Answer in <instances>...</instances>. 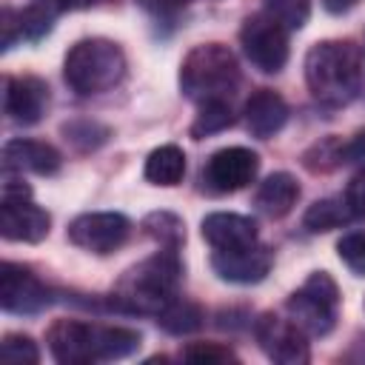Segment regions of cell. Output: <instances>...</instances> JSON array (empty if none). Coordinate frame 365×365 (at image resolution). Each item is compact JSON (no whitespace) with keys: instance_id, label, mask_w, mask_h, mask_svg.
I'll return each mask as SVG.
<instances>
[{"instance_id":"1","label":"cell","mask_w":365,"mask_h":365,"mask_svg":"<svg viewBox=\"0 0 365 365\" xmlns=\"http://www.w3.org/2000/svg\"><path fill=\"white\" fill-rule=\"evenodd\" d=\"M180 279L182 265L177 248H160L120 277L111 302L114 308H123L128 314L157 317L168 302L180 297Z\"/></svg>"},{"instance_id":"2","label":"cell","mask_w":365,"mask_h":365,"mask_svg":"<svg viewBox=\"0 0 365 365\" xmlns=\"http://www.w3.org/2000/svg\"><path fill=\"white\" fill-rule=\"evenodd\" d=\"M305 83L317 103L348 106L362 86V57L351 40H319L305 54Z\"/></svg>"},{"instance_id":"3","label":"cell","mask_w":365,"mask_h":365,"mask_svg":"<svg viewBox=\"0 0 365 365\" xmlns=\"http://www.w3.org/2000/svg\"><path fill=\"white\" fill-rule=\"evenodd\" d=\"M240 86V63L222 43H200L180 63V91L197 106L205 100H231Z\"/></svg>"},{"instance_id":"4","label":"cell","mask_w":365,"mask_h":365,"mask_svg":"<svg viewBox=\"0 0 365 365\" xmlns=\"http://www.w3.org/2000/svg\"><path fill=\"white\" fill-rule=\"evenodd\" d=\"M63 77L68 88L83 97L103 94L125 77V54L114 40L106 37L77 40L63 60Z\"/></svg>"},{"instance_id":"5","label":"cell","mask_w":365,"mask_h":365,"mask_svg":"<svg viewBox=\"0 0 365 365\" xmlns=\"http://www.w3.org/2000/svg\"><path fill=\"white\" fill-rule=\"evenodd\" d=\"M285 314L308 334L325 336L336 325L339 314V288L328 271H314L285 302Z\"/></svg>"},{"instance_id":"6","label":"cell","mask_w":365,"mask_h":365,"mask_svg":"<svg viewBox=\"0 0 365 365\" xmlns=\"http://www.w3.org/2000/svg\"><path fill=\"white\" fill-rule=\"evenodd\" d=\"M240 46L248 63L262 74H277L288 63V29L268 11L245 17L240 29Z\"/></svg>"},{"instance_id":"7","label":"cell","mask_w":365,"mask_h":365,"mask_svg":"<svg viewBox=\"0 0 365 365\" xmlns=\"http://www.w3.org/2000/svg\"><path fill=\"white\" fill-rule=\"evenodd\" d=\"M48 351L63 365L103 362V322L54 319L46 331Z\"/></svg>"},{"instance_id":"8","label":"cell","mask_w":365,"mask_h":365,"mask_svg":"<svg viewBox=\"0 0 365 365\" xmlns=\"http://www.w3.org/2000/svg\"><path fill=\"white\" fill-rule=\"evenodd\" d=\"M254 336L262 354L279 365H305L311 359L308 334L288 314H262L254 322Z\"/></svg>"},{"instance_id":"9","label":"cell","mask_w":365,"mask_h":365,"mask_svg":"<svg viewBox=\"0 0 365 365\" xmlns=\"http://www.w3.org/2000/svg\"><path fill=\"white\" fill-rule=\"evenodd\" d=\"M131 234V220L120 211H86L71 220L68 240L91 254H111L125 245Z\"/></svg>"},{"instance_id":"10","label":"cell","mask_w":365,"mask_h":365,"mask_svg":"<svg viewBox=\"0 0 365 365\" xmlns=\"http://www.w3.org/2000/svg\"><path fill=\"white\" fill-rule=\"evenodd\" d=\"M259 171V157L245 145H228L214 151L202 165V185L211 194H234L254 182Z\"/></svg>"},{"instance_id":"11","label":"cell","mask_w":365,"mask_h":365,"mask_svg":"<svg viewBox=\"0 0 365 365\" xmlns=\"http://www.w3.org/2000/svg\"><path fill=\"white\" fill-rule=\"evenodd\" d=\"M51 217L31 202V194H0V234L9 242H40Z\"/></svg>"},{"instance_id":"12","label":"cell","mask_w":365,"mask_h":365,"mask_svg":"<svg viewBox=\"0 0 365 365\" xmlns=\"http://www.w3.org/2000/svg\"><path fill=\"white\" fill-rule=\"evenodd\" d=\"M271 251L257 240L248 245L225 248V251H211V268L220 279L234 282V285H254L268 277L271 271Z\"/></svg>"},{"instance_id":"13","label":"cell","mask_w":365,"mask_h":365,"mask_svg":"<svg viewBox=\"0 0 365 365\" xmlns=\"http://www.w3.org/2000/svg\"><path fill=\"white\" fill-rule=\"evenodd\" d=\"M51 302L48 288L23 265L3 262L0 268V305L9 314H40Z\"/></svg>"},{"instance_id":"14","label":"cell","mask_w":365,"mask_h":365,"mask_svg":"<svg viewBox=\"0 0 365 365\" xmlns=\"http://www.w3.org/2000/svg\"><path fill=\"white\" fill-rule=\"evenodd\" d=\"M3 108H6L11 123L34 125V123L43 120V114L48 108V86L40 77H31V74L6 77Z\"/></svg>"},{"instance_id":"15","label":"cell","mask_w":365,"mask_h":365,"mask_svg":"<svg viewBox=\"0 0 365 365\" xmlns=\"http://www.w3.org/2000/svg\"><path fill=\"white\" fill-rule=\"evenodd\" d=\"M60 151L43 140H9L3 145V171H14V174H23V171H31V174H40V177H48V174H57L60 171Z\"/></svg>"},{"instance_id":"16","label":"cell","mask_w":365,"mask_h":365,"mask_svg":"<svg viewBox=\"0 0 365 365\" xmlns=\"http://www.w3.org/2000/svg\"><path fill=\"white\" fill-rule=\"evenodd\" d=\"M242 120H245V128L259 137V140H268L274 134L282 131V125L288 123V106L285 100L271 91V88H259L254 91L245 106H242Z\"/></svg>"},{"instance_id":"17","label":"cell","mask_w":365,"mask_h":365,"mask_svg":"<svg viewBox=\"0 0 365 365\" xmlns=\"http://www.w3.org/2000/svg\"><path fill=\"white\" fill-rule=\"evenodd\" d=\"M202 240L214 248V251H225V248H237V245H248L257 242V222L251 217L234 214V211H214L202 220Z\"/></svg>"},{"instance_id":"18","label":"cell","mask_w":365,"mask_h":365,"mask_svg":"<svg viewBox=\"0 0 365 365\" xmlns=\"http://www.w3.org/2000/svg\"><path fill=\"white\" fill-rule=\"evenodd\" d=\"M297 197H299V185L297 180L288 174V171H274L268 174L257 191H254V205L259 214L271 217V220H279L285 217L294 205H297Z\"/></svg>"},{"instance_id":"19","label":"cell","mask_w":365,"mask_h":365,"mask_svg":"<svg viewBox=\"0 0 365 365\" xmlns=\"http://www.w3.org/2000/svg\"><path fill=\"white\" fill-rule=\"evenodd\" d=\"M145 180L151 185H163V188H171L182 180L185 174V154L180 145L174 143H165L160 148H154L148 157H145V168H143Z\"/></svg>"},{"instance_id":"20","label":"cell","mask_w":365,"mask_h":365,"mask_svg":"<svg viewBox=\"0 0 365 365\" xmlns=\"http://www.w3.org/2000/svg\"><path fill=\"white\" fill-rule=\"evenodd\" d=\"M351 220H354V214L345 202V194H339V197H325V200L311 202L305 217H302V225L311 234H328L334 228L348 225Z\"/></svg>"},{"instance_id":"21","label":"cell","mask_w":365,"mask_h":365,"mask_svg":"<svg viewBox=\"0 0 365 365\" xmlns=\"http://www.w3.org/2000/svg\"><path fill=\"white\" fill-rule=\"evenodd\" d=\"M57 14H60L57 0H40V3H31L29 9H23V11H14V23H17L20 40H40V37H46L51 31Z\"/></svg>"},{"instance_id":"22","label":"cell","mask_w":365,"mask_h":365,"mask_svg":"<svg viewBox=\"0 0 365 365\" xmlns=\"http://www.w3.org/2000/svg\"><path fill=\"white\" fill-rule=\"evenodd\" d=\"M231 123H234L231 100H205V103H200V111H197V117L191 123V137L202 140V137L220 134Z\"/></svg>"},{"instance_id":"23","label":"cell","mask_w":365,"mask_h":365,"mask_svg":"<svg viewBox=\"0 0 365 365\" xmlns=\"http://www.w3.org/2000/svg\"><path fill=\"white\" fill-rule=\"evenodd\" d=\"M157 325L165 328L168 334H177V336H180V334H191V331H197V328L202 325V311H200L194 302L177 297L174 302H168V305L157 314Z\"/></svg>"},{"instance_id":"24","label":"cell","mask_w":365,"mask_h":365,"mask_svg":"<svg viewBox=\"0 0 365 365\" xmlns=\"http://www.w3.org/2000/svg\"><path fill=\"white\" fill-rule=\"evenodd\" d=\"M143 228L160 242V248H180V242H182V237H185L182 222H180L174 214H168V211H154V214H148L145 222H143Z\"/></svg>"},{"instance_id":"25","label":"cell","mask_w":365,"mask_h":365,"mask_svg":"<svg viewBox=\"0 0 365 365\" xmlns=\"http://www.w3.org/2000/svg\"><path fill=\"white\" fill-rule=\"evenodd\" d=\"M262 11L279 20L288 31H297L311 17V0H262Z\"/></svg>"},{"instance_id":"26","label":"cell","mask_w":365,"mask_h":365,"mask_svg":"<svg viewBox=\"0 0 365 365\" xmlns=\"http://www.w3.org/2000/svg\"><path fill=\"white\" fill-rule=\"evenodd\" d=\"M63 134L80 151H91V148H97V145H103L108 140V128L94 123V120H74V123L63 125Z\"/></svg>"},{"instance_id":"27","label":"cell","mask_w":365,"mask_h":365,"mask_svg":"<svg viewBox=\"0 0 365 365\" xmlns=\"http://www.w3.org/2000/svg\"><path fill=\"white\" fill-rule=\"evenodd\" d=\"M305 165L311 171H331L336 165H342V140L328 137L322 143H317L308 154H305Z\"/></svg>"},{"instance_id":"28","label":"cell","mask_w":365,"mask_h":365,"mask_svg":"<svg viewBox=\"0 0 365 365\" xmlns=\"http://www.w3.org/2000/svg\"><path fill=\"white\" fill-rule=\"evenodd\" d=\"M336 254L354 274H365V231L342 234L336 242Z\"/></svg>"},{"instance_id":"29","label":"cell","mask_w":365,"mask_h":365,"mask_svg":"<svg viewBox=\"0 0 365 365\" xmlns=\"http://www.w3.org/2000/svg\"><path fill=\"white\" fill-rule=\"evenodd\" d=\"M0 354L9 362H40L37 342L26 334H6L0 342Z\"/></svg>"},{"instance_id":"30","label":"cell","mask_w":365,"mask_h":365,"mask_svg":"<svg viewBox=\"0 0 365 365\" xmlns=\"http://www.w3.org/2000/svg\"><path fill=\"white\" fill-rule=\"evenodd\" d=\"M182 359L200 362V365H220V362H234L237 354L220 342H194L182 351Z\"/></svg>"},{"instance_id":"31","label":"cell","mask_w":365,"mask_h":365,"mask_svg":"<svg viewBox=\"0 0 365 365\" xmlns=\"http://www.w3.org/2000/svg\"><path fill=\"white\" fill-rule=\"evenodd\" d=\"M137 3L151 14L154 23H168V26H174L177 14L185 9L188 0H137Z\"/></svg>"},{"instance_id":"32","label":"cell","mask_w":365,"mask_h":365,"mask_svg":"<svg viewBox=\"0 0 365 365\" xmlns=\"http://www.w3.org/2000/svg\"><path fill=\"white\" fill-rule=\"evenodd\" d=\"M345 202H348L354 220H365V165H359L356 174L351 177L348 188H345Z\"/></svg>"},{"instance_id":"33","label":"cell","mask_w":365,"mask_h":365,"mask_svg":"<svg viewBox=\"0 0 365 365\" xmlns=\"http://www.w3.org/2000/svg\"><path fill=\"white\" fill-rule=\"evenodd\" d=\"M342 165H365V131H356L351 140H342Z\"/></svg>"},{"instance_id":"34","label":"cell","mask_w":365,"mask_h":365,"mask_svg":"<svg viewBox=\"0 0 365 365\" xmlns=\"http://www.w3.org/2000/svg\"><path fill=\"white\" fill-rule=\"evenodd\" d=\"M103 0H57L60 11H83V9H91V6H100Z\"/></svg>"},{"instance_id":"35","label":"cell","mask_w":365,"mask_h":365,"mask_svg":"<svg viewBox=\"0 0 365 365\" xmlns=\"http://www.w3.org/2000/svg\"><path fill=\"white\" fill-rule=\"evenodd\" d=\"M356 3H359V0H322V6H325L331 14H345V11H351Z\"/></svg>"}]
</instances>
